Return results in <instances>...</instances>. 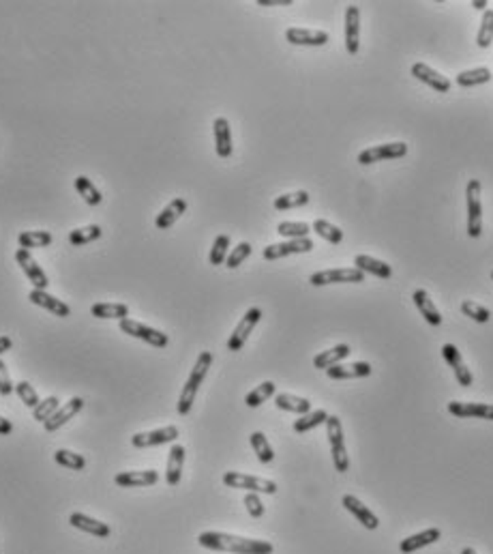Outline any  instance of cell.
Returning <instances> with one entry per match:
<instances>
[{"instance_id":"cell-1","label":"cell","mask_w":493,"mask_h":554,"mask_svg":"<svg viewBox=\"0 0 493 554\" xmlns=\"http://www.w3.org/2000/svg\"><path fill=\"white\" fill-rule=\"evenodd\" d=\"M197 544L202 548L217 550V552H232V554H273V544L262 540H249V537H238L230 533L206 531L200 533Z\"/></svg>"},{"instance_id":"cell-2","label":"cell","mask_w":493,"mask_h":554,"mask_svg":"<svg viewBox=\"0 0 493 554\" xmlns=\"http://www.w3.org/2000/svg\"><path fill=\"white\" fill-rule=\"evenodd\" d=\"M211 365H213V352H208V350L200 352V357H197V361H195V365L191 369V374H189V378H187L184 387H182V393L178 397V415H182V417L189 415L193 402H195V395L200 391V384L204 382V378H206Z\"/></svg>"},{"instance_id":"cell-3","label":"cell","mask_w":493,"mask_h":554,"mask_svg":"<svg viewBox=\"0 0 493 554\" xmlns=\"http://www.w3.org/2000/svg\"><path fill=\"white\" fill-rule=\"evenodd\" d=\"M326 436L330 443V453H333V462L339 473H346L350 468V458H348V449H346V436H344V426L339 422V417L328 415L326 419Z\"/></svg>"},{"instance_id":"cell-4","label":"cell","mask_w":493,"mask_h":554,"mask_svg":"<svg viewBox=\"0 0 493 554\" xmlns=\"http://www.w3.org/2000/svg\"><path fill=\"white\" fill-rule=\"evenodd\" d=\"M468 200V234L472 239H479L483 234V203H481V181L472 178L466 187Z\"/></svg>"},{"instance_id":"cell-5","label":"cell","mask_w":493,"mask_h":554,"mask_svg":"<svg viewBox=\"0 0 493 554\" xmlns=\"http://www.w3.org/2000/svg\"><path fill=\"white\" fill-rule=\"evenodd\" d=\"M224 483L228 488L234 490H247V492H256V494H275L277 492V483L264 479V477H256V475H245V473H236V471H228L224 475Z\"/></svg>"},{"instance_id":"cell-6","label":"cell","mask_w":493,"mask_h":554,"mask_svg":"<svg viewBox=\"0 0 493 554\" xmlns=\"http://www.w3.org/2000/svg\"><path fill=\"white\" fill-rule=\"evenodd\" d=\"M118 327H121L123 333L131 335V338H138L150 346H155V348H165L169 344V338L165 333L157 331V329H152L144 323H138V321H133V318H125V321L118 323Z\"/></svg>"},{"instance_id":"cell-7","label":"cell","mask_w":493,"mask_h":554,"mask_svg":"<svg viewBox=\"0 0 493 554\" xmlns=\"http://www.w3.org/2000/svg\"><path fill=\"white\" fill-rule=\"evenodd\" d=\"M361 281H365V273L359 271L356 266L326 268V271H317L309 277L311 286H328V284H361Z\"/></svg>"},{"instance_id":"cell-8","label":"cell","mask_w":493,"mask_h":554,"mask_svg":"<svg viewBox=\"0 0 493 554\" xmlns=\"http://www.w3.org/2000/svg\"><path fill=\"white\" fill-rule=\"evenodd\" d=\"M405 155H407V144L405 142H386V144H378V146L361 150L359 163L369 165V163L386 161V159H401Z\"/></svg>"},{"instance_id":"cell-9","label":"cell","mask_w":493,"mask_h":554,"mask_svg":"<svg viewBox=\"0 0 493 554\" xmlns=\"http://www.w3.org/2000/svg\"><path fill=\"white\" fill-rule=\"evenodd\" d=\"M260 321H262V310H260V308H251V310H247L245 316L241 318V323L236 325L234 333L230 335V340H228V350H232V352H238V350H241V348L245 346V342L249 340L251 331L258 327Z\"/></svg>"},{"instance_id":"cell-10","label":"cell","mask_w":493,"mask_h":554,"mask_svg":"<svg viewBox=\"0 0 493 554\" xmlns=\"http://www.w3.org/2000/svg\"><path fill=\"white\" fill-rule=\"evenodd\" d=\"M178 428L176 426H165L159 430H150V432H138L131 436V445L135 449H148V447H159L165 443H174L178 439Z\"/></svg>"},{"instance_id":"cell-11","label":"cell","mask_w":493,"mask_h":554,"mask_svg":"<svg viewBox=\"0 0 493 554\" xmlns=\"http://www.w3.org/2000/svg\"><path fill=\"white\" fill-rule=\"evenodd\" d=\"M15 262L20 264V268L24 271V275L28 277V281L32 284V288L35 290H45L47 288V275H45V271L43 268L37 264V260L30 256V251L28 249H18L15 251Z\"/></svg>"},{"instance_id":"cell-12","label":"cell","mask_w":493,"mask_h":554,"mask_svg":"<svg viewBox=\"0 0 493 554\" xmlns=\"http://www.w3.org/2000/svg\"><path fill=\"white\" fill-rule=\"evenodd\" d=\"M311 249H313V241L309 237L307 239H290V241L264 247L262 256L266 260H279V258L292 256V254H304V251H311Z\"/></svg>"},{"instance_id":"cell-13","label":"cell","mask_w":493,"mask_h":554,"mask_svg":"<svg viewBox=\"0 0 493 554\" xmlns=\"http://www.w3.org/2000/svg\"><path fill=\"white\" fill-rule=\"evenodd\" d=\"M412 76L418 82L427 84V86L437 91V93H448L450 91V80L446 76H442L440 71H435L433 67H429L427 62H414L412 65Z\"/></svg>"},{"instance_id":"cell-14","label":"cell","mask_w":493,"mask_h":554,"mask_svg":"<svg viewBox=\"0 0 493 554\" xmlns=\"http://www.w3.org/2000/svg\"><path fill=\"white\" fill-rule=\"evenodd\" d=\"M448 413L459 419H487V422H493V404H481V402H450Z\"/></svg>"},{"instance_id":"cell-15","label":"cell","mask_w":493,"mask_h":554,"mask_svg":"<svg viewBox=\"0 0 493 554\" xmlns=\"http://www.w3.org/2000/svg\"><path fill=\"white\" fill-rule=\"evenodd\" d=\"M442 357H444V361L453 367V372H455V378L457 382L461 384V387H472V372L466 367L464 359H461V352L457 350L455 344H444L442 346Z\"/></svg>"},{"instance_id":"cell-16","label":"cell","mask_w":493,"mask_h":554,"mask_svg":"<svg viewBox=\"0 0 493 554\" xmlns=\"http://www.w3.org/2000/svg\"><path fill=\"white\" fill-rule=\"evenodd\" d=\"M346 47L352 56L359 54L361 47V9L350 5L346 11Z\"/></svg>"},{"instance_id":"cell-17","label":"cell","mask_w":493,"mask_h":554,"mask_svg":"<svg viewBox=\"0 0 493 554\" xmlns=\"http://www.w3.org/2000/svg\"><path fill=\"white\" fill-rule=\"evenodd\" d=\"M285 39L292 45H309V47H320L328 43V32L326 30H311V28H287Z\"/></svg>"},{"instance_id":"cell-18","label":"cell","mask_w":493,"mask_h":554,"mask_svg":"<svg viewBox=\"0 0 493 554\" xmlns=\"http://www.w3.org/2000/svg\"><path fill=\"white\" fill-rule=\"evenodd\" d=\"M341 505L359 520V522L365 527V529H369V531H376L378 527H380V520H378V516L373 513L367 505H363V503L356 498L354 494H344V498H341Z\"/></svg>"},{"instance_id":"cell-19","label":"cell","mask_w":493,"mask_h":554,"mask_svg":"<svg viewBox=\"0 0 493 554\" xmlns=\"http://www.w3.org/2000/svg\"><path fill=\"white\" fill-rule=\"evenodd\" d=\"M82 408H84V400L82 397H71L69 402H64V404L43 424L45 432H56L58 428H62L67 422H69V419H73Z\"/></svg>"},{"instance_id":"cell-20","label":"cell","mask_w":493,"mask_h":554,"mask_svg":"<svg viewBox=\"0 0 493 554\" xmlns=\"http://www.w3.org/2000/svg\"><path fill=\"white\" fill-rule=\"evenodd\" d=\"M116 485L121 488H148V485H155L159 481L157 471H125L118 473L114 477Z\"/></svg>"},{"instance_id":"cell-21","label":"cell","mask_w":493,"mask_h":554,"mask_svg":"<svg viewBox=\"0 0 493 554\" xmlns=\"http://www.w3.org/2000/svg\"><path fill=\"white\" fill-rule=\"evenodd\" d=\"M213 131H215V150L221 159L232 157V129H230V121L226 116H219L213 123Z\"/></svg>"},{"instance_id":"cell-22","label":"cell","mask_w":493,"mask_h":554,"mask_svg":"<svg viewBox=\"0 0 493 554\" xmlns=\"http://www.w3.org/2000/svg\"><path fill=\"white\" fill-rule=\"evenodd\" d=\"M28 299H30V303H35V305H39V308H43V310H47V312H52V314L58 316V318L71 316V308H69V305L62 303L60 299H56L54 295H49V292H45V290H35V288H32L30 295H28Z\"/></svg>"},{"instance_id":"cell-23","label":"cell","mask_w":493,"mask_h":554,"mask_svg":"<svg viewBox=\"0 0 493 554\" xmlns=\"http://www.w3.org/2000/svg\"><path fill=\"white\" fill-rule=\"evenodd\" d=\"M371 374V365L367 361L356 363H339L326 369V376L333 380H350V378H365Z\"/></svg>"},{"instance_id":"cell-24","label":"cell","mask_w":493,"mask_h":554,"mask_svg":"<svg viewBox=\"0 0 493 554\" xmlns=\"http://www.w3.org/2000/svg\"><path fill=\"white\" fill-rule=\"evenodd\" d=\"M69 522H71L73 529H80V531L88 533L93 537H99V540H106V537H110V533H112V529L106 522H101V520H95V518L86 516V513H80V511L71 513Z\"/></svg>"},{"instance_id":"cell-25","label":"cell","mask_w":493,"mask_h":554,"mask_svg":"<svg viewBox=\"0 0 493 554\" xmlns=\"http://www.w3.org/2000/svg\"><path fill=\"white\" fill-rule=\"evenodd\" d=\"M412 301H414V305L418 308L420 316H422L424 321H427L431 327H440V325H442V314H440V310L435 308V303L431 301V297H429L427 290H422V288L414 290Z\"/></svg>"},{"instance_id":"cell-26","label":"cell","mask_w":493,"mask_h":554,"mask_svg":"<svg viewBox=\"0 0 493 554\" xmlns=\"http://www.w3.org/2000/svg\"><path fill=\"white\" fill-rule=\"evenodd\" d=\"M442 537V531L440 529H427V531H420L416 535H410V537H405V540L399 544V550L403 554H412L420 548H427L431 544H435L437 540Z\"/></svg>"},{"instance_id":"cell-27","label":"cell","mask_w":493,"mask_h":554,"mask_svg":"<svg viewBox=\"0 0 493 554\" xmlns=\"http://www.w3.org/2000/svg\"><path fill=\"white\" fill-rule=\"evenodd\" d=\"M354 264H356V268H359V271L371 273V275H376L380 279H390V277H393V268H390V264H386L384 260L373 258V256L359 254V256L354 258Z\"/></svg>"},{"instance_id":"cell-28","label":"cell","mask_w":493,"mask_h":554,"mask_svg":"<svg viewBox=\"0 0 493 554\" xmlns=\"http://www.w3.org/2000/svg\"><path fill=\"white\" fill-rule=\"evenodd\" d=\"M182 466H184V447L182 445H172L167 456V468H165V481L167 485H178L182 477Z\"/></svg>"},{"instance_id":"cell-29","label":"cell","mask_w":493,"mask_h":554,"mask_svg":"<svg viewBox=\"0 0 493 554\" xmlns=\"http://www.w3.org/2000/svg\"><path fill=\"white\" fill-rule=\"evenodd\" d=\"M187 211V200H182V198H174L172 203H169L159 215H157V220H155V226L159 228V230H167V228H172L180 217H182V213Z\"/></svg>"},{"instance_id":"cell-30","label":"cell","mask_w":493,"mask_h":554,"mask_svg":"<svg viewBox=\"0 0 493 554\" xmlns=\"http://www.w3.org/2000/svg\"><path fill=\"white\" fill-rule=\"evenodd\" d=\"M350 346L348 344H337L333 346L330 350H324V352H320V355L313 357V367L317 369H328L333 365H339L341 363L348 355H350Z\"/></svg>"},{"instance_id":"cell-31","label":"cell","mask_w":493,"mask_h":554,"mask_svg":"<svg viewBox=\"0 0 493 554\" xmlns=\"http://www.w3.org/2000/svg\"><path fill=\"white\" fill-rule=\"evenodd\" d=\"M275 404H277V408H281V411L296 413V415H307V413H311V402H309V400H304V397H298V395H292V393H277V395H275Z\"/></svg>"},{"instance_id":"cell-32","label":"cell","mask_w":493,"mask_h":554,"mask_svg":"<svg viewBox=\"0 0 493 554\" xmlns=\"http://www.w3.org/2000/svg\"><path fill=\"white\" fill-rule=\"evenodd\" d=\"M54 237L47 230H24L18 234V243L22 249H37V247H49Z\"/></svg>"},{"instance_id":"cell-33","label":"cell","mask_w":493,"mask_h":554,"mask_svg":"<svg viewBox=\"0 0 493 554\" xmlns=\"http://www.w3.org/2000/svg\"><path fill=\"white\" fill-rule=\"evenodd\" d=\"M91 314L95 318H104V321H125L129 318V308L125 303H95L91 308Z\"/></svg>"},{"instance_id":"cell-34","label":"cell","mask_w":493,"mask_h":554,"mask_svg":"<svg viewBox=\"0 0 493 554\" xmlns=\"http://www.w3.org/2000/svg\"><path fill=\"white\" fill-rule=\"evenodd\" d=\"M489 80H493V73L487 69V67H476V69H468L457 73V84L464 89L470 86H481V84H487Z\"/></svg>"},{"instance_id":"cell-35","label":"cell","mask_w":493,"mask_h":554,"mask_svg":"<svg viewBox=\"0 0 493 554\" xmlns=\"http://www.w3.org/2000/svg\"><path fill=\"white\" fill-rule=\"evenodd\" d=\"M75 189L88 207H97V205H101V200H104V196H101V192L97 189V185L84 174H80L75 178Z\"/></svg>"},{"instance_id":"cell-36","label":"cell","mask_w":493,"mask_h":554,"mask_svg":"<svg viewBox=\"0 0 493 554\" xmlns=\"http://www.w3.org/2000/svg\"><path fill=\"white\" fill-rule=\"evenodd\" d=\"M309 192L304 189H298V192H292V194H283V196H277L273 207L277 211H290V209H300L304 205H309Z\"/></svg>"},{"instance_id":"cell-37","label":"cell","mask_w":493,"mask_h":554,"mask_svg":"<svg viewBox=\"0 0 493 554\" xmlns=\"http://www.w3.org/2000/svg\"><path fill=\"white\" fill-rule=\"evenodd\" d=\"M275 389H277V384H275L273 380H266V382L258 384V387L253 389V391L247 393L245 404H247L249 408H258V406L264 404V402H266L268 397H273V395H275Z\"/></svg>"},{"instance_id":"cell-38","label":"cell","mask_w":493,"mask_h":554,"mask_svg":"<svg viewBox=\"0 0 493 554\" xmlns=\"http://www.w3.org/2000/svg\"><path fill=\"white\" fill-rule=\"evenodd\" d=\"M101 234H104V230H101L97 224L84 226V228H75V230L69 232V243L73 247H82V245H88V243L97 241Z\"/></svg>"},{"instance_id":"cell-39","label":"cell","mask_w":493,"mask_h":554,"mask_svg":"<svg viewBox=\"0 0 493 554\" xmlns=\"http://www.w3.org/2000/svg\"><path fill=\"white\" fill-rule=\"evenodd\" d=\"M249 441H251V447H253V451H256V456H258V460L262 464H270L275 460V451H273V447H270L268 439L262 432H253L249 436Z\"/></svg>"},{"instance_id":"cell-40","label":"cell","mask_w":493,"mask_h":554,"mask_svg":"<svg viewBox=\"0 0 493 554\" xmlns=\"http://www.w3.org/2000/svg\"><path fill=\"white\" fill-rule=\"evenodd\" d=\"M326 419H328V413L326 411H311L307 415H300V419H296L294 422V432L298 434H304V432H309L322 424H326Z\"/></svg>"},{"instance_id":"cell-41","label":"cell","mask_w":493,"mask_h":554,"mask_svg":"<svg viewBox=\"0 0 493 554\" xmlns=\"http://www.w3.org/2000/svg\"><path fill=\"white\" fill-rule=\"evenodd\" d=\"M311 230L315 234H320V237L324 239V241L333 243V245H339V243L344 241V230H339L335 224H330L326 220H315L313 226H311Z\"/></svg>"},{"instance_id":"cell-42","label":"cell","mask_w":493,"mask_h":554,"mask_svg":"<svg viewBox=\"0 0 493 554\" xmlns=\"http://www.w3.org/2000/svg\"><path fill=\"white\" fill-rule=\"evenodd\" d=\"M277 232L281 237H285L287 241L290 239H307L309 232H311V226L304 224V222H281L277 226Z\"/></svg>"},{"instance_id":"cell-43","label":"cell","mask_w":493,"mask_h":554,"mask_svg":"<svg viewBox=\"0 0 493 554\" xmlns=\"http://www.w3.org/2000/svg\"><path fill=\"white\" fill-rule=\"evenodd\" d=\"M228 254H230V237L228 234H219L215 239L213 247H211V256H208V262L213 266H219L228 260Z\"/></svg>"},{"instance_id":"cell-44","label":"cell","mask_w":493,"mask_h":554,"mask_svg":"<svg viewBox=\"0 0 493 554\" xmlns=\"http://www.w3.org/2000/svg\"><path fill=\"white\" fill-rule=\"evenodd\" d=\"M54 460H56V464L69 468V471H82V468L86 466V460H84V456H80V453H73L69 449H58L54 453Z\"/></svg>"},{"instance_id":"cell-45","label":"cell","mask_w":493,"mask_h":554,"mask_svg":"<svg viewBox=\"0 0 493 554\" xmlns=\"http://www.w3.org/2000/svg\"><path fill=\"white\" fill-rule=\"evenodd\" d=\"M476 43H479L481 49H487L493 43V9H485L479 35H476Z\"/></svg>"},{"instance_id":"cell-46","label":"cell","mask_w":493,"mask_h":554,"mask_svg":"<svg viewBox=\"0 0 493 554\" xmlns=\"http://www.w3.org/2000/svg\"><path fill=\"white\" fill-rule=\"evenodd\" d=\"M58 408H60L58 397H56V395H49V397H45V400L39 402V406H37V408H32V417H35L37 422L45 424L47 419L52 417Z\"/></svg>"},{"instance_id":"cell-47","label":"cell","mask_w":493,"mask_h":554,"mask_svg":"<svg viewBox=\"0 0 493 554\" xmlns=\"http://www.w3.org/2000/svg\"><path fill=\"white\" fill-rule=\"evenodd\" d=\"M461 312H464V316L472 318L474 323H481V325L489 323V318H491V312L487 308H483L481 303H476V301H464Z\"/></svg>"},{"instance_id":"cell-48","label":"cell","mask_w":493,"mask_h":554,"mask_svg":"<svg viewBox=\"0 0 493 554\" xmlns=\"http://www.w3.org/2000/svg\"><path fill=\"white\" fill-rule=\"evenodd\" d=\"M15 393L20 395V400L24 402V406H28V408H37L39 406V393L32 389V384L30 382H26V380H22V382H18L15 384Z\"/></svg>"},{"instance_id":"cell-49","label":"cell","mask_w":493,"mask_h":554,"mask_svg":"<svg viewBox=\"0 0 493 554\" xmlns=\"http://www.w3.org/2000/svg\"><path fill=\"white\" fill-rule=\"evenodd\" d=\"M249 256H251V243H247V241L238 243V245L234 247L232 254H228L226 266H228V268H238V266H241Z\"/></svg>"},{"instance_id":"cell-50","label":"cell","mask_w":493,"mask_h":554,"mask_svg":"<svg viewBox=\"0 0 493 554\" xmlns=\"http://www.w3.org/2000/svg\"><path fill=\"white\" fill-rule=\"evenodd\" d=\"M245 507H247L251 518H262L264 516V503L260 500V496L256 492H249L245 496Z\"/></svg>"},{"instance_id":"cell-51","label":"cell","mask_w":493,"mask_h":554,"mask_svg":"<svg viewBox=\"0 0 493 554\" xmlns=\"http://www.w3.org/2000/svg\"><path fill=\"white\" fill-rule=\"evenodd\" d=\"M15 391V384L11 382V376H9V369L7 365L0 361V395L7 397Z\"/></svg>"},{"instance_id":"cell-52","label":"cell","mask_w":493,"mask_h":554,"mask_svg":"<svg viewBox=\"0 0 493 554\" xmlns=\"http://www.w3.org/2000/svg\"><path fill=\"white\" fill-rule=\"evenodd\" d=\"M260 7H287L292 5V0H258Z\"/></svg>"},{"instance_id":"cell-53","label":"cell","mask_w":493,"mask_h":554,"mask_svg":"<svg viewBox=\"0 0 493 554\" xmlns=\"http://www.w3.org/2000/svg\"><path fill=\"white\" fill-rule=\"evenodd\" d=\"M11 432H13V424L9 422V419L0 417V436H7V434H11Z\"/></svg>"},{"instance_id":"cell-54","label":"cell","mask_w":493,"mask_h":554,"mask_svg":"<svg viewBox=\"0 0 493 554\" xmlns=\"http://www.w3.org/2000/svg\"><path fill=\"white\" fill-rule=\"evenodd\" d=\"M11 346H13L11 338H7V335H0V355L7 352V350H11Z\"/></svg>"},{"instance_id":"cell-55","label":"cell","mask_w":493,"mask_h":554,"mask_svg":"<svg viewBox=\"0 0 493 554\" xmlns=\"http://www.w3.org/2000/svg\"><path fill=\"white\" fill-rule=\"evenodd\" d=\"M472 7H474V9H479V11H483V9L487 7V0H474Z\"/></svg>"},{"instance_id":"cell-56","label":"cell","mask_w":493,"mask_h":554,"mask_svg":"<svg viewBox=\"0 0 493 554\" xmlns=\"http://www.w3.org/2000/svg\"><path fill=\"white\" fill-rule=\"evenodd\" d=\"M461 554H479V552H476L474 548H464V550H461Z\"/></svg>"},{"instance_id":"cell-57","label":"cell","mask_w":493,"mask_h":554,"mask_svg":"<svg viewBox=\"0 0 493 554\" xmlns=\"http://www.w3.org/2000/svg\"><path fill=\"white\" fill-rule=\"evenodd\" d=\"M491 279H493V271H491Z\"/></svg>"}]
</instances>
